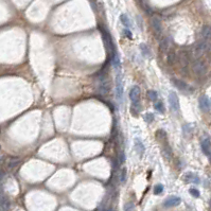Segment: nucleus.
Masks as SVG:
<instances>
[{
	"instance_id": "obj_27",
	"label": "nucleus",
	"mask_w": 211,
	"mask_h": 211,
	"mask_svg": "<svg viewBox=\"0 0 211 211\" xmlns=\"http://www.w3.org/2000/svg\"><path fill=\"white\" fill-rule=\"evenodd\" d=\"M163 189H164V187L163 186V185L158 184V185H156V186L154 187L153 192H154V194L158 195V194H160V193H163Z\"/></svg>"
},
{
	"instance_id": "obj_9",
	"label": "nucleus",
	"mask_w": 211,
	"mask_h": 211,
	"mask_svg": "<svg viewBox=\"0 0 211 211\" xmlns=\"http://www.w3.org/2000/svg\"><path fill=\"white\" fill-rule=\"evenodd\" d=\"M116 94H117V99L119 102L123 101V86H122V79L121 76L118 74L116 79Z\"/></svg>"
},
{
	"instance_id": "obj_6",
	"label": "nucleus",
	"mask_w": 211,
	"mask_h": 211,
	"mask_svg": "<svg viewBox=\"0 0 211 211\" xmlns=\"http://www.w3.org/2000/svg\"><path fill=\"white\" fill-rule=\"evenodd\" d=\"M151 25H152V29H153L154 33H155V35L157 37L160 36L161 33H163V24H161L160 19L158 18V17L154 16L152 17L151 19Z\"/></svg>"
},
{
	"instance_id": "obj_21",
	"label": "nucleus",
	"mask_w": 211,
	"mask_h": 211,
	"mask_svg": "<svg viewBox=\"0 0 211 211\" xmlns=\"http://www.w3.org/2000/svg\"><path fill=\"white\" fill-rule=\"evenodd\" d=\"M167 61H168L169 65H174L175 63L177 62V55L174 51H170L168 53V56H167Z\"/></svg>"
},
{
	"instance_id": "obj_12",
	"label": "nucleus",
	"mask_w": 211,
	"mask_h": 211,
	"mask_svg": "<svg viewBox=\"0 0 211 211\" xmlns=\"http://www.w3.org/2000/svg\"><path fill=\"white\" fill-rule=\"evenodd\" d=\"M189 61H190L189 52H187V51H181V52L179 53V63H181V65L184 69L188 68V66H189Z\"/></svg>"
},
{
	"instance_id": "obj_16",
	"label": "nucleus",
	"mask_w": 211,
	"mask_h": 211,
	"mask_svg": "<svg viewBox=\"0 0 211 211\" xmlns=\"http://www.w3.org/2000/svg\"><path fill=\"white\" fill-rule=\"evenodd\" d=\"M18 164H19V159L16 158V157H11V158H9V159H7V169H9L10 171L14 170L17 166H18Z\"/></svg>"
},
{
	"instance_id": "obj_29",
	"label": "nucleus",
	"mask_w": 211,
	"mask_h": 211,
	"mask_svg": "<svg viewBox=\"0 0 211 211\" xmlns=\"http://www.w3.org/2000/svg\"><path fill=\"white\" fill-rule=\"evenodd\" d=\"M154 108H155L157 112H164V106H163V102H157L154 105Z\"/></svg>"
},
{
	"instance_id": "obj_10",
	"label": "nucleus",
	"mask_w": 211,
	"mask_h": 211,
	"mask_svg": "<svg viewBox=\"0 0 211 211\" xmlns=\"http://www.w3.org/2000/svg\"><path fill=\"white\" fill-rule=\"evenodd\" d=\"M200 148H202L203 153L205 154L208 158H210L211 154V143H210V138L209 137H204L200 142Z\"/></svg>"
},
{
	"instance_id": "obj_25",
	"label": "nucleus",
	"mask_w": 211,
	"mask_h": 211,
	"mask_svg": "<svg viewBox=\"0 0 211 211\" xmlns=\"http://www.w3.org/2000/svg\"><path fill=\"white\" fill-rule=\"evenodd\" d=\"M126 177H127V171L125 168H123L120 171V182L121 184H124L126 181Z\"/></svg>"
},
{
	"instance_id": "obj_18",
	"label": "nucleus",
	"mask_w": 211,
	"mask_h": 211,
	"mask_svg": "<svg viewBox=\"0 0 211 211\" xmlns=\"http://www.w3.org/2000/svg\"><path fill=\"white\" fill-rule=\"evenodd\" d=\"M135 148H136V151H137V153L139 154V155L142 156V154L144 153V145H143L142 141H141L139 138L135 139Z\"/></svg>"
},
{
	"instance_id": "obj_31",
	"label": "nucleus",
	"mask_w": 211,
	"mask_h": 211,
	"mask_svg": "<svg viewBox=\"0 0 211 211\" xmlns=\"http://www.w3.org/2000/svg\"><path fill=\"white\" fill-rule=\"evenodd\" d=\"M189 192H190V194L192 195V196H194V197H200V193L199 190L196 189V188H191V189L189 190Z\"/></svg>"
},
{
	"instance_id": "obj_5",
	"label": "nucleus",
	"mask_w": 211,
	"mask_h": 211,
	"mask_svg": "<svg viewBox=\"0 0 211 211\" xmlns=\"http://www.w3.org/2000/svg\"><path fill=\"white\" fill-rule=\"evenodd\" d=\"M171 82L173 83V85L175 87H176L177 89H179L182 92H186V94H190V92L193 91L192 88H190V86L188 85L187 83H185L184 81H181V80H178V79H175L173 78L171 80Z\"/></svg>"
},
{
	"instance_id": "obj_20",
	"label": "nucleus",
	"mask_w": 211,
	"mask_h": 211,
	"mask_svg": "<svg viewBox=\"0 0 211 211\" xmlns=\"http://www.w3.org/2000/svg\"><path fill=\"white\" fill-rule=\"evenodd\" d=\"M200 35H202V38L203 39H206L208 40L210 38V35H211V29L209 25H204L202 29V32H200Z\"/></svg>"
},
{
	"instance_id": "obj_15",
	"label": "nucleus",
	"mask_w": 211,
	"mask_h": 211,
	"mask_svg": "<svg viewBox=\"0 0 211 211\" xmlns=\"http://www.w3.org/2000/svg\"><path fill=\"white\" fill-rule=\"evenodd\" d=\"M10 206H11V203H10L9 199L3 194H0V209L1 210H7L10 209Z\"/></svg>"
},
{
	"instance_id": "obj_30",
	"label": "nucleus",
	"mask_w": 211,
	"mask_h": 211,
	"mask_svg": "<svg viewBox=\"0 0 211 211\" xmlns=\"http://www.w3.org/2000/svg\"><path fill=\"white\" fill-rule=\"evenodd\" d=\"M144 121L145 122H148V123H152L154 121V119H155V117H154V115L153 114H151V112H148V114H145L144 115Z\"/></svg>"
},
{
	"instance_id": "obj_17",
	"label": "nucleus",
	"mask_w": 211,
	"mask_h": 211,
	"mask_svg": "<svg viewBox=\"0 0 211 211\" xmlns=\"http://www.w3.org/2000/svg\"><path fill=\"white\" fill-rule=\"evenodd\" d=\"M170 39L168 37H164L163 39L160 40V44H159V50L161 51V52H166V51L169 50V47H170Z\"/></svg>"
},
{
	"instance_id": "obj_19",
	"label": "nucleus",
	"mask_w": 211,
	"mask_h": 211,
	"mask_svg": "<svg viewBox=\"0 0 211 211\" xmlns=\"http://www.w3.org/2000/svg\"><path fill=\"white\" fill-rule=\"evenodd\" d=\"M112 65L114 66L116 69L120 68V57L119 55H118L117 51L112 52Z\"/></svg>"
},
{
	"instance_id": "obj_1",
	"label": "nucleus",
	"mask_w": 211,
	"mask_h": 211,
	"mask_svg": "<svg viewBox=\"0 0 211 211\" xmlns=\"http://www.w3.org/2000/svg\"><path fill=\"white\" fill-rule=\"evenodd\" d=\"M99 30L102 34L103 42H104L105 47H106L107 50L110 51V52H114V51H116L114 42H112V35H110L109 31L107 30L104 25H99Z\"/></svg>"
},
{
	"instance_id": "obj_24",
	"label": "nucleus",
	"mask_w": 211,
	"mask_h": 211,
	"mask_svg": "<svg viewBox=\"0 0 211 211\" xmlns=\"http://www.w3.org/2000/svg\"><path fill=\"white\" fill-rule=\"evenodd\" d=\"M148 98L149 100H151L152 102H155L158 99V94L155 90H149L148 91Z\"/></svg>"
},
{
	"instance_id": "obj_32",
	"label": "nucleus",
	"mask_w": 211,
	"mask_h": 211,
	"mask_svg": "<svg viewBox=\"0 0 211 211\" xmlns=\"http://www.w3.org/2000/svg\"><path fill=\"white\" fill-rule=\"evenodd\" d=\"M118 163H119L120 164L125 163V154H124V152H123V151H121L120 153H119V157H118Z\"/></svg>"
},
{
	"instance_id": "obj_14",
	"label": "nucleus",
	"mask_w": 211,
	"mask_h": 211,
	"mask_svg": "<svg viewBox=\"0 0 211 211\" xmlns=\"http://www.w3.org/2000/svg\"><path fill=\"white\" fill-rule=\"evenodd\" d=\"M130 99L132 102H137L140 99V88L138 86H134L130 91Z\"/></svg>"
},
{
	"instance_id": "obj_26",
	"label": "nucleus",
	"mask_w": 211,
	"mask_h": 211,
	"mask_svg": "<svg viewBox=\"0 0 211 211\" xmlns=\"http://www.w3.org/2000/svg\"><path fill=\"white\" fill-rule=\"evenodd\" d=\"M156 136H157V138L160 139V140H163V141H166V140H167V133L164 132L163 130L157 131Z\"/></svg>"
},
{
	"instance_id": "obj_8",
	"label": "nucleus",
	"mask_w": 211,
	"mask_h": 211,
	"mask_svg": "<svg viewBox=\"0 0 211 211\" xmlns=\"http://www.w3.org/2000/svg\"><path fill=\"white\" fill-rule=\"evenodd\" d=\"M169 102H170V107H171L175 112H179V100H178V97H177V94L175 91L170 92Z\"/></svg>"
},
{
	"instance_id": "obj_7",
	"label": "nucleus",
	"mask_w": 211,
	"mask_h": 211,
	"mask_svg": "<svg viewBox=\"0 0 211 211\" xmlns=\"http://www.w3.org/2000/svg\"><path fill=\"white\" fill-rule=\"evenodd\" d=\"M199 105H200V108L202 112H210V107H211L210 99L208 98V96H206V94H202V96L200 97Z\"/></svg>"
},
{
	"instance_id": "obj_28",
	"label": "nucleus",
	"mask_w": 211,
	"mask_h": 211,
	"mask_svg": "<svg viewBox=\"0 0 211 211\" xmlns=\"http://www.w3.org/2000/svg\"><path fill=\"white\" fill-rule=\"evenodd\" d=\"M163 153L164 157H167V158H169V157L172 155V151H171V149L169 148L168 143H166V145H164V148L163 150Z\"/></svg>"
},
{
	"instance_id": "obj_23",
	"label": "nucleus",
	"mask_w": 211,
	"mask_h": 211,
	"mask_svg": "<svg viewBox=\"0 0 211 211\" xmlns=\"http://www.w3.org/2000/svg\"><path fill=\"white\" fill-rule=\"evenodd\" d=\"M140 49H141V51H142V54L144 56H150L151 55V49L148 45H145V44H141Z\"/></svg>"
},
{
	"instance_id": "obj_4",
	"label": "nucleus",
	"mask_w": 211,
	"mask_h": 211,
	"mask_svg": "<svg viewBox=\"0 0 211 211\" xmlns=\"http://www.w3.org/2000/svg\"><path fill=\"white\" fill-rule=\"evenodd\" d=\"M192 70L195 74H197V76H205L206 72H207V66H206V63L203 61H200V60L194 61L192 64Z\"/></svg>"
},
{
	"instance_id": "obj_33",
	"label": "nucleus",
	"mask_w": 211,
	"mask_h": 211,
	"mask_svg": "<svg viewBox=\"0 0 211 211\" xmlns=\"http://www.w3.org/2000/svg\"><path fill=\"white\" fill-rule=\"evenodd\" d=\"M123 33H124V34H125V36H126L127 38H130V39H132V38H133V34H132V32H131V31L128 30L127 28H126V29H124V30H123Z\"/></svg>"
},
{
	"instance_id": "obj_34",
	"label": "nucleus",
	"mask_w": 211,
	"mask_h": 211,
	"mask_svg": "<svg viewBox=\"0 0 211 211\" xmlns=\"http://www.w3.org/2000/svg\"><path fill=\"white\" fill-rule=\"evenodd\" d=\"M134 209V205L132 203H130V204H126L124 207V210H133Z\"/></svg>"
},
{
	"instance_id": "obj_11",
	"label": "nucleus",
	"mask_w": 211,
	"mask_h": 211,
	"mask_svg": "<svg viewBox=\"0 0 211 211\" xmlns=\"http://www.w3.org/2000/svg\"><path fill=\"white\" fill-rule=\"evenodd\" d=\"M181 197H178V196H170L168 197L166 200H164V203H163V206L166 208H170V207H175V206H177V205H179L181 204Z\"/></svg>"
},
{
	"instance_id": "obj_22",
	"label": "nucleus",
	"mask_w": 211,
	"mask_h": 211,
	"mask_svg": "<svg viewBox=\"0 0 211 211\" xmlns=\"http://www.w3.org/2000/svg\"><path fill=\"white\" fill-rule=\"evenodd\" d=\"M120 20H121V22H122V25H124V27H126V28L132 27V24H131L130 18H128V17L125 14H121L120 15Z\"/></svg>"
},
{
	"instance_id": "obj_2",
	"label": "nucleus",
	"mask_w": 211,
	"mask_h": 211,
	"mask_svg": "<svg viewBox=\"0 0 211 211\" xmlns=\"http://www.w3.org/2000/svg\"><path fill=\"white\" fill-rule=\"evenodd\" d=\"M208 48H209V43H208V40H206V39L200 40L197 44H195L194 48H193V54H194V56L196 58L202 57V56L205 54L206 51L208 50Z\"/></svg>"
},
{
	"instance_id": "obj_13",
	"label": "nucleus",
	"mask_w": 211,
	"mask_h": 211,
	"mask_svg": "<svg viewBox=\"0 0 211 211\" xmlns=\"http://www.w3.org/2000/svg\"><path fill=\"white\" fill-rule=\"evenodd\" d=\"M184 181L186 182H192V184H200V177L197 176L196 174L191 173V172L186 173L184 175Z\"/></svg>"
},
{
	"instance_id": "obj_3",
	"label": "nucleus",
	"mask_w": 211,
	"mask_h": 211,
	"mask_svg": "<svg viewBox=\"0 0 211 211\" xmlns=\"http://www.w3.org/2000/svg\"><path fill=\"white\" fill-rule=\"evenodd\" d=\"M99 94L101 96L105 97L109 94L110 91V82L107 80L106 74H103L101 76V79H100V85H99Z\"/></svg>"
}]
</instances>
